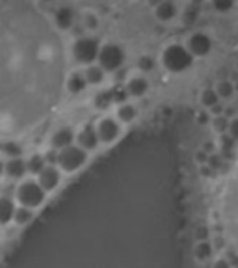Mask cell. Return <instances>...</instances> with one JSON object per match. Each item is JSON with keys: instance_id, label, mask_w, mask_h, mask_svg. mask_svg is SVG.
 Wrapping results in <instances>:
<instances>
[{"instance_id": "obj_1", "label": "cell", "mask_w": 238, "mask_h": 268, "mask_svg": "<svg viewBox=\"0 0 238 268\" xmlns=\"http://www.w3.org/2000/svg\"><path fill=\"white\" fill-rule=\"evenodd\" d=\"M60 30L32 0H0V136L30 130L65 88Z\"/></svg>"}, {"instance_id": "obj_2", "label": "cell", "mask_w": 238, "mask_h": 268, "mask_svg": "<svg viewBox=\"0 0 238 268\" xmlns=\"http://www.w3.org/2000/svg\"><path fill=\"white\" fill-rule=\"evenodd\" d=\"M162 63L169 73H183V71L192 67L193 54L188 51V47L175 43V45H169L168 49H164Z\"/></svg>"}, {"instance_id": "obj_3", "label": "cell", "mask_w": 238, "mask_h": 268, "mask_svg": "<svg viewBox=\"0 0 238 268\" xmlns=\"http://www.w3.org/2000/svg\"><path fill=\"white\" fill-rule=\"evenodd\" d=\"M100 47L97 43V39L93 38H78L73 45V56L78 63L84 65H92L93 61L99 58Z\"/></svg>"}, {"instance_id": "obj_4", "label": "cell", "mask_w": 238, "mask_h": 268, "mask_svg": "<svg viewBox=\"0 0 238 268\" xmlns=\"http://www.w3.org/2000/svg\"><path fill=\"white\" fill-rule=\"evenodd\" d=\"M17 199H19V203L24 205V207L34 209L43 203V199H45V190H43V186L39 183L24 181V183H21L19 184V188H17Z\"/></svg>"}, {"instance_id": "obj_5", "label": "cell", "mask_w": 238, "mask_h": 268, "mask_svg": "<svg viewBox=\"0 0 238 268\" xmlns=\"http://www.w3.org/2000/svg\"><path fill=\"white\" fill-rule=\"evenodd\" d=\"M99 65L104 71H119L125 61V53L119 45L108 43V45L100 47L99 53Z\"/></svg>"}, {"instance_id": "obj_6", "label": "cell", "mask_w": 238, "mask_h": 268, "mask_svg": "<svg viewBox=\"0 0 238 268\" xmlns=\"http://www.w3.org/2000/svg\"><path fill=\"white\" fill-rule=\"evenodd\" d=\"M86 162V149L80 146H67L60 149L58 153V164L63 171H77Z\"/></svg>"}, {"instance_id": "obj_7", "label": "cell", "mask_w": 238, "mask_h": 268, "mask_svg": "<svg viewBox=\"0 0 238 268\" xmlns=\"http://www.w3.org/2000/svg\"><path fill=\"white\" fill-rule=\"evenodd\" d=\"M212 49V41L208 38L207 34L203 32H197V34H192L190 39H188V51L193 54V56H207Z\"/></svg>"}, {"instance_id": "obj_8", "label": "cell", "mask_w": 238, "mask_h": 268, "mask_svg": "<svg viewBox=\"0 0 238 268\" xmlns=\"http://www.w3.org/2000/svg\"><path fill=\"white\" fill-rule=\"evenodd\" d=\"M52 23L58 30H69L75 24V11L69 6H58L52 13Z\"/></svg>"}, {"instance_id": "obj_9", "label": "cell", "mask_w": 238, "mask_h": 268, "mask_svg": "<svg viewBox=\"0 0 238 268\" xmlns=\"http://www.w3.org/2000/svg\"><path fill=\"white\" fill-rule=\"evenodd\" d=\"M97 134H99V140L100 142H114L117 138V134H119V125L117 121H114L112 117H104V119H100L99 125H97Z\"/></svg>"}, {"instance_id": "obj_10", "label": "cell", "mask_w": 238, "mask_h": 268, "mask_svg": "<svg viewBox=\"0 0 238 268\" xmlns=\"http://www.w3.org/2000/svg\"><path fill=\"white\" fill-rule=\"evenodd\" d=\"M77 140H78V146L82 147V149L92 151V149H95L97 144H99V134H97V129H93L92 125H88V127H84V129L78 132Z\"/></svg>"}, {"instance_id": "obj_11", "label": "cell", "mask_w": 238, "mask_h": 268, "mask_svg": "<svg viewBox=\"0 0 238 268\" xmlns=\"http://www.w3.org/2000/svg\"><path fill=\"white\" fill-rule=\"evenodd\" d=\"M177 15V6L169 0H162L154 6V17L160 21V23H169L173 21Z\"/></svg>"}, {"instance_id": "obj_12", "label": "cell", "mask_w": 238, "mask_h": 268, "mask_svg": "<svg viewBox=\"0 0 238 268\" xmlns=\"http://www.w3.org/2000/svg\"><path fill=\"white\" fill-rule=\"evenodd\" d=\"M60 183V171L52 166H47L41 173H39V184L43 186V190H54Z\"/></svg>"}, {"instance_id": "obj_13", "label": "cell", "mask_w": 238, "mask_h": 268, "mask_svg": "<svg viewBox=\"0 0 238 268\" xmlns=\"http://www.w3.org/2000/svg\"><path fill=\"white\" fill-rule=\"evenodd\" d=\"M73 144V130L71 129H58L56 132L52 134V138H50V146L54 149H63V147H67Z\"/></svg>"}, {"instance_id": "obj_14", "label": "cell", "mask_w": 238, "mask_h": 268, "mask_svg": "<svg viewBox=\"0 0 238 268\" xmlns=\"http://www.w3.org/2000/svg\"><path fill=\"white\" fill-rule=\"evenodd\" d=\"M26 162L21 159V157H17V159H9L8 164L4 166V171L8 173V177L11 179H21L24 175V171H26Z\"/></svg>"}, {"instance_id": "obj_15", "label": "cell", "mask_w": 238, "mask_h": 268, "mask_svg": "<svg viewBox=\"0 0 238 268\" xmlns=\"http://www.w3.org/2000/svg\"><path fill=\"white\" fill-rule=\"evenodd\" d=\"M127 90H129V93H131L132 97H142V95H145L147 90H149V82H147L143 77H134L129 80Z\"/></svg>"}, {"instance_id": "obj_16", "label": "cell", "mask_w": 238, "mask_h": 268, "mask_svg": "<svg viewBox=\"0 0 238 268\" xmlns=\"http://www.w3.org/2000/svg\"><path fill=\"white\" fill-rule=\"evenodd\" d=\"M86 77L84 75H80V73H73V75H69L67 77V82H65V88L69 90V93H73V95H77V93L84 92L86 90Z\"/></svg>"}, {"instance_id": "obj_17", "label": "cell", "mask_w": 238, "mask_h": 268, "mask_svg": "<svg viewBox=\"0 0 238 268\" xmlns=\"http://www.w3.org/2000/svg\"><path fill=\"white\" fill-rule=\"evenodd\" d=\"M84 77H86V82H88V84L97 86V84H100V82L104 80V69H102L100 65H95V63H92V65H88Z\"/></svg>"}, {"instance_id": "obj_18", "label": "cell", "mask_w": 238, "mask_h": 268, "mask_svg": "<svg viewBox=\"0 0 238 268\" xmlns=\"http://www.w3.org/2000/svg\"><path fill=\"white\" fill-rule=\"evenodd\" d=\"M15 214V205L9 198H0V223H8Z\"/></svg>"}, {"instance_id": "obj_19", "label": "cell", "mask_w": 238, "mask_h": 268, "mask_svg": "<svg viewBox=\"0 0 238 268\" xmlns=\"http://www.w3.org/2000/svg\"><path fill=\"white\" fill-rule=\"evenodd\" d=\"M220 103V95L216 92V88H207V90H203L201 93V105L207 108H212L216 107Z\"/></svg>"}, {"instance_id": "obj_20", "label": "cell", "mask_w": 238, "mask_h": 268, "mask_svg": "<svg viewBox=\"0 0 238 268\" xmlns=\"http://www.w3.org/2000/svg\"><path fill=\"white\" fill-rule=\"evenodd\" d=\"M45 164H47L45 157H41V155H32L30 161L26 162V168H28L30 173H41V171L47 168Z\"/></svg>"}, {"instance_id": "obj_21", "label": "cell", "mask_w": 238, "mask_h": 268, "mask_svg": "<svg viewBox=\"0 0 238 268\" xmlns=\"http://www.w3.org/2000/svg\"><path fill=\"white\" fill-rule=\"evenodd\" d=\"M136 117V108L132 105H121L117 108V119H121L123 123H131Z\"/></svg>"}, {"instance_id": "obj_22", "label": "cell", "mask_w": 238, "mask_h": 268, "mask_svg": "<svg viewBox=\"0 0 238 268\" xmlns=\"http://www.w3.org/2000/svg\"><path fill=\"white\" fill-rule=\"evenodd\" d=\"M216 92L220 95V99H229L231 95L235 93V84L229 82V80H222V82H218V86H216Z\"/></svg>"}, {"instance_id": "obj_23", "label": "cell", "mask_w": 238, "mask_h": 268, "mask_svg": "<svg viewBox=\"0 0 238 268\" xmlns=\"http://www.w3.org/2000/svg\"><path fill=\"white\" fill-rule=\"evenodd\" d=\"M136 65H138V69L142 71V73H151V71L154 69V58L149 56V54H143V56L138 58Z\"/></svg>"}, {"instance_id": "obj_24", "label": "cell", "mask_w": 238, "mask_h": 268, "mask_svg": "<svg viewBox=\"0 0 238 268\" xmlns=\"http://www.w3.org/2000/svg\"><path fill=\"white\" fill-rule=\"evenodd\" d=\"M2 151H4V155L9 157V159H17V157H21V153H23V147L19 146L17 142H6V144L2 146Z\"/></svg>"}, {"instance_id": "obj_25", "label": "cell", "mask_w": 238, "mask_h": 268, "mask_svg": "<svg viewBox=\"0 0 238 268\" xmlns=\"http://www.w3.org/2000/svg\"><path fill=\"white\" fill-rule=\"evenodd\" d=\"M210 253H212V248H210V244H208L207 240H201V242H197V246H195V257L199 261H205L210 257Z\"/></svg>"}, {"instance_id": "obj_26", "label": "cell", "mask_w": 238, "mask_h": 268, "mask_svg": "<svg viewBox=\"0 0 238 268\" xmlns=\"http://www.w3.org/2000/svg\"><path fill=\"white\" fill-rule=\"evenodd\" d=\"M210 2H212V8H214L216 11H220V13H227V11L233 9V6H235V2H237V0H210Z\"/></svg>"}, {"instance_id": "obj_27", "label": "cell", "mask_w": 238, "mask_h": 268, "mask_svg": "<svg viewBox=\"0 0 238 268\" xmlns=\"http://www.w3.org/2000/svg\"><path fill=\"white\" fill-rule=\"evenodd\" d=\"M212 127H214L216 132H227V129H229V119L225 117V115H216L214 121H212Z\"/></svg>"}, {"instance_id": "obj_28", "label": "cell", "mask_w": 238, "mask_h": 268, "mask_svg": "<svg viewBox=\"0 0 238 268\" xmlns=\"http://www.w3.org/2000/svg\"><path fill=\"white\" fill-rule=\"evenodd\" d=\"M32 218V214H30V211H28V207H21V209H15V214H13V220H15L17 223H26L28 220Z\"/></svg>"}, {"instance_id": "obj_29", "label": "cell", "mask_w": 238, "mask_h": 268, "mask_svg": "<svg viewBox=\"0 0 238 268\" xmlns=\"http://www.w3.org/2000/svg\"><path fill=\"white\" fill-rule=\"evenodd\" d=\"M99 26V19H97V15H93V13H86L84 15V28H88V30H95Z\"/></svg>"}, {"instance_id": "obj_30", "label": "cell", "mask_w": 238, "mask_h": 268, "mask_svg": "<svg viewBox=\"0 0 238 268\" xmlns=\"http://www.w3.org/2000/svg\"><path fill=\"white\" fill-rule=\"evenodd\" d=\"M78 2H84L88 6H112L115 2H123V0H78Z\"/></svg>"}, {"instance_id": "obj_31", "label": "cell", "mask_w": 238, "mask_h": 268, "mask_svg": "<svg viewBox=\"0 0 238 268\" xmlns=\"http://www.w3.org/2000/svg\"><path fill=\"white\" fill-rule=\"evenodd\" d=\"M227 132H229V136L235 140V142H238V119L229 121V129H227Z\"/></svg>"}, {"instance_id": "obj_32", "label": "cell", "mask_w": 238, "mask_h": 268, "mask_svg": "<svg viewBox=\"0 0 238 268\" xmlns=\"http://www.w3.org/2000/svg\"><path fill=\"white\" fill-rule=\"evenodd\" d=\"M195 238H197V242H201V240H207V238H208V229L205 227V225H201V227H197V229H195Z\"/></svg>"}, {"instance_id": "obj_33", "label": "cell", "mask_w": 238, "mask_h": 268, "mask_svg": "<svg viewBox=\"0 0 238 268\" xmlns=\"http://www.w3.org/2000/svg\"><path fill=\"white\" fill-rule=\"evenodd\" d=\"M208 159H210V157H208L207 151H197V153H195V162L201 164V166H205L208 162Z\"/></svg>"}, {"instance_id": "obj_34", "label": "cell", "mask_w": 238, "mask_h": 268, "mask_svg": "<svg viewBox=\"0 0 238 268\" xmlns=\"http://www.w3.org/2000/svg\"><path fill=\"white\" fill-rule=\"evenodd\" d=\"M95 107L106 108L108 107V99L104 97V95H99V97H95Z\"/></svg>"}, {"instance_id": "obj_35", "label": "cell", "mask_w": 238, "mask_h": 268, "mask_svg": "<svg viewBox=\"0 0 238 268\" xmlns=\"http://www.w3.org/2000/svg\"><path fill=\"white\" fill-rule=\"evenodd\" d=\"M212 268H231V265L225 259H218L214 265H212Z\"/></svg>"}, {"instance_id": "obj_36", "label": "cell", "mask_w": 238, "mask_h": 268, "mask_svg": "<svg viewBox=\"0 0 238 268\" xmlns=\"http://www.w3.org/2000/svg\"><path fill=\"white\" fill-rule=\"evenodd\" d=\"M210 110H212V114H214V115H222V112H223V108H222V105H220V103H218L216 107L210 108Z\"/></svg>"}, {"instance_id": "obj_37", "label": "cell", "mask_w": 238, "mask_h": 268, "mask_svg": "<svg viewBox=\"0 0 238 268\" xmlns=\"http://www.w3.org/2000/svg\"><path fill=\"white\" fill-rule=\"evenodd\" d=\"M207 121H208V115L207 114H199V123H203V125H205Z\"/></svg>"}, {"instance_id": "obj_38", "label": "cell", "mask_w": 238, "mask_h": 268, "mask_svg": "<svg viewBox=\"0 0 238 268\" xmlns=\"http://www.w3.org/2000/svg\"><path fill=\"white\" fill-rule=\"evenodd\" d=\"M212 149H214V144H210V142H208V144H205V151H207V153H210Z\"/></svg>"}, {"instance_id": "obj_39", "label": "cell", "mask_w": 238, "mask_h": 268, "mask_svg": "<svg viewBox=\"0 0 238 268\" xmlns=\"http://www.w3.org/2000/svg\"><path fill=\"white\" fill-rule=\"evenodd\" d=\"M2 171H4V164H2V162H0V173H2Z\"/></svg>"}]
</instances>
